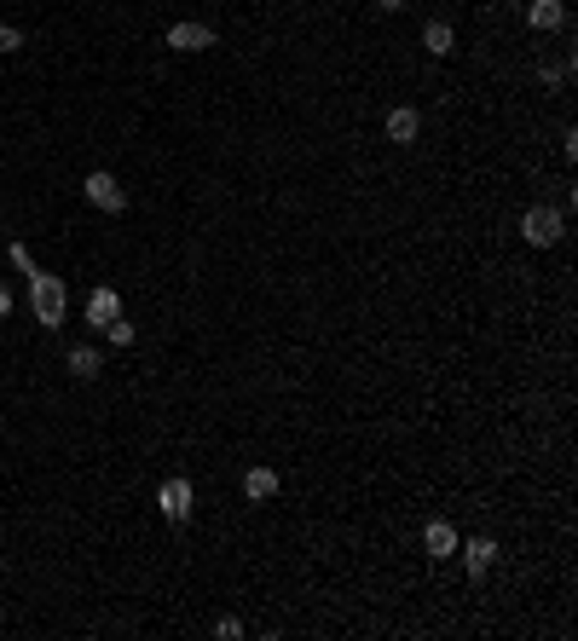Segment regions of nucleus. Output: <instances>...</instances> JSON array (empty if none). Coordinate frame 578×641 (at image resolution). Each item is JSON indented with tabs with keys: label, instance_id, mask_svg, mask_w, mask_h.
<instances>
[{
	"label": "nucleus",
	"instance_id": "1",
	"mask_svg": "<svg viewBox=\"0 0 578 641\" xmlns=\"http://www.w3.org/2000/svg\"><path fill=\"white\" fill-rule=\"evenodd\" d=\"M29 306H35V324H41V329H64V312H70L64 278H53V272L35 266V272H29Z\"/></svg>",
	"mask_w": 578,
	"mask_h": 641
},
{
	"label": "nucleus",
	"instance_id": "2",
	"mask_svg": "<svg viewBox=\"0 0 578 641\" xmlns=\"http://www.w3.org/2000/svg\"><path fill=\"white\" fill-rule=\"evenodd\" d=\"M521 237L532 243V249H556L561 237H567V208H526L521 214Z\"/></svg>",
	"mask_w": 578,
	"mask_h": 641
},
{
	"label": "nucleus",
	"instance_id": "3",
	"mask_svg": "<svg viewBox=\"0 0 578 641\" xmlns=\"http://www.w3.org/2000/svg\"><path fill=\"white\" fill-rule=\"evenodd\" d=\"M156 509H163V520L186 526L191 514H197V491H191V479H186V474L163 479V486H156Z\"/></svg>",
	"mask_w": 578,
	"mask_h": 641
},
{
	"label": "nucleus",
	"instance_id": "4",
	"mask_svg": "<svg viewBox=\"0 0 578 641\" xmlns=\"http://www.w3.org/2000/svg\"><path fill=\"white\" fill-rule=\"evenodd\" d=\"M81 191H88V203L105 208V214H121V208H128V191H121L116 174H105V168H93V174L81 179Z\"/></svg>",
	"mask_w": 578,
	"mask_h": 641
},
{
	"label": "nucleus",
	"instance_id": "5",
	"mask_svg": "<svg viewBox=\"0 0 578 641\" xmlns=\"http://www.w3.org/2000/svg\"><path fill=\"white\" fill-rule=\"evenodd\" d=\"M168 46L174 53H208V46H220V35L208 23H168Z\"/></svg>",
	"mask_w": 578,
	"mask_h": 641
},
{
	"label": "nucleus",
	"instance_id": "6",
	"mask_svg": "<svg viewBox=\"0 0 578 641\" xmlns=\"http://www.w3.org/2000/svg\"><path fill=\"white\" fill-rule=\"evenodd\" d=\"M81 318H88V324H98V329L116 324V318H121V295L110 289V283H98V289L88 295V306H81Z\"/></svg>",
	"mask_w": 578,
	"mask_h": 641
},
{
	"label": "nucleus",
	"instance_id": "7",
	"mask_svg": "<svg viewBox=\"0 0 578 641\" xmlns=\"http://www.w3.org/2000/svg\"><path fill=\"white\" fill-rule=\"evenodd\" d=\"M457 544H463V537H457V526H451V520H428L423 526V549L434 554V561H451Z\"/></svg>",
	"mask_w": 578,
	"mask_h": 641
},
{
	"label": "nucleus",
	"instance_id": "8",
	"mask_svg": "<svg viewBox=\"0 0 578 641\" xmlns=\"http://www.w3.org/2000/svg\"><path fill=\"white\" fill-rule=\"evenodd\" d=\"M457 554H463V566H469V578H486L491 561H498V544H491V537H463Z\"/></svg>",
	"mask_w": 578,
	"mask_h": 641
},
{
	"label": "nucleus",
	"instance_id": "9",
	"mask_svg": "<svg viewBox=\"0 0 578 641\" xmlns=\"http://www.w3.org/2000/svg\"><path fill=\"white\" fill-rule=\"evenodd\" d=\"M526 23H532V29H561V23H567V0H526Z\"/></svg>",
	"mask_w": 578,
	"mask_h": 641
},
{
	"label": "nucleus",
	"instance_id": "10",
	"mask_svg": "<svg viewBox=\"0 0 578 641\" xmlns=\"http://www.w3.org/2000/svg\"><path fill=\"white\" fill-rule=\"evenodd\" d=\"M423 46H428L434 58H451V53H457V29H451L446 18H428V23H423Z\"/></svg>",
	"mask_w": 578,
	"mask_h": 641
},
{
	"label": "nucleus",
	"instance_id": "11",
	"mask_svg": "<svg viewBox=\"0 0 578 641\" xmlns=\"http://www.w3.org/2000/svg\"><path fill=\"white\" fill-rule=\"evenodd\" d=\"M416 133H423V116H416L411 104H393V110H388V139H393V145H411Z\"/></svg>",
	"mask_w": 578,
	"mask_h": 641
},
{
	"label": "nucleus",
	"instance_id": "12",
	"mask_svg": "<svg viewBox=\"0 0 578 641\" xmlns=\"http://www.w3.org/2000/svg\"><path fill=\"white\" fill-rule=\"evenodd\" d=\"M243 497L249 503L278 497V468H249V474H243Z\"/></svg>",
	"mask_w": 578,
	"mask_h": 641
},
{
	"label": "nucleus",
	"instance_id": "13",
	"mask_svg": "<svg viewBox=\"0 0 578 641\" xmlns=\"http://www.w3.org/2000/svg\"><path fill=\"white\" fill-rule=\"evenodd\" d=\"M98 370H105V353L98 347H70V376L76 381H93Z\"/></svg>",
	"mask_w": 578,
	"mask_h": 641
},
{
	"label": "nucleus",
	"instance_id": "14",
	"mask_svg": "<svg viewBox=\"0 0 578 641\" xmlns=\"http://www.w3.org/2000/svg\"><path fill=\"white\" fill-rule=\"evenodd\" d=\"M105 336H110V347H121V353H128V347H133V336H139V329H133L128 318H116V324H105Z\"/></svg>",
	"mask_w": 578,
	"mask_h": 641
},
{
	"label": "nucleus",
	"instance_id": "15",
	"mask_svg": "<svg viewBox=\"0 0 578 641\" xmlns=\"http://www.w3.org/2000/svg\"><path fill=\"white\" fill-rule=\"evenodd\" d=\"M23 46V29H12V23H0V58H12Z\"/></svg>",
	"mask_w": 578,
	"mask_h": 641
},
{
	"label": "nucleus",
	"instance_id": "16",
	"mask_svg": "<svg viewBox=\"0 0 578 641\" xmlns=\"http://www.w3.org/2000/svg\"><path fill=\"white\" fill-rule=\"evenodd\" d=\"M6 254H12V266H18V272H23V278H29V272H35V254H29V249H23V243H12V249H6Z\"/></svg>",
	"mask_w": 578,
	"mask_h": 641
},
{
	"label": "nucleus",
	"instance_id": "17",
	"mask_svg": "<svg viewBox=\"0 0 578 641\" xmlns=\"http://www.w3.org/2000/svg\"><path fill=\"white\" fill-rule=\"evenodd\" d=\"M538 81H544V87H561V81H567V64H544V70H538Z\"/></svg>",
	"mask_w": 578,
	"mask_h": 641
},
{
	"label": "nucleus",
	"instance_id": "18",
	"mask_svg": "<svg viewBox=\"0 0 578 641\" xmlns=\"http://www.w3.org/2000/svg\"><path fill=\"white\" fill-rule=\"evenodd\" d=\"M214 636H226V641H238V636H243V624H238V619H220V624H214Z\"/></svg>",
	"mask_w": 578,
	"mask_h": 641
},
{
	"label": "nucleus",
	"instance_id": "19",
	"mask_svg": "<svg viewBox=\"0 0 578 641\" xmlns=\"http://www.w3.org/2000/svg\"><path fill=\"white\" fill-rule=\"evenodd\" d=\"M411 0H376V12H405Z\"/></svg>",
	"mask_w": 578,
	"mask_h": 641
},
{
	"label": "nucleus",
	"instance_id": "20",
	"mask_svg": "<svg viewBox=\"0 0 578 641\" xmlns=\"http://www.w3.org/2000/svg\"><path fill=\"white\" fill-rule=\"evenodd\" d=\"M12 312V289H6V283H0V318H6Z\"/></svg>",
	"mask_w": 578,
	"mask_h": 641
}]
</instances>
